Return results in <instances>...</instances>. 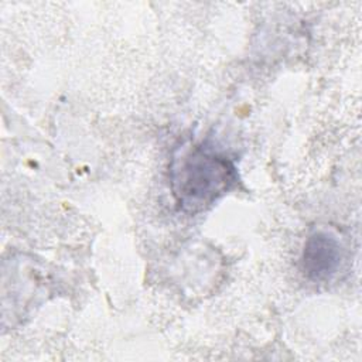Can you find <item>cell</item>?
Instances as JSON below:
<instances>
[{
  "label": "cell",
  "instance_id": "1",
  "mask_svg": "<svg viewBox=\"0 0 362 362\" xmlns=\"http://www.w3.org/2000/svg\"><path fill=\"white\" fill-rule=\"evenodd\" d=\"M238 182L235 164L205 144H185L170 164V185L177 205L188 214L209 208Z\"/></svg>",
  "mask_w": 362,
  "mask_h": 362
},
{
  "label": "cell",
  "instance_id": "2",
  "mask_svg": "<svg viewBox=\"0 0 362 362\" xmlns=\"http://www.w3.org/2000/svg\"><path fill=\"white\" fill-rule=\"evenodd\" d=\"M341 255V245L334 235L325 230H315L307 238L303 249V273L311 281H327L337 273Z\"/></svg>",
  "mask_w": 362,
  "mask_h": 362
}]
</instances>
